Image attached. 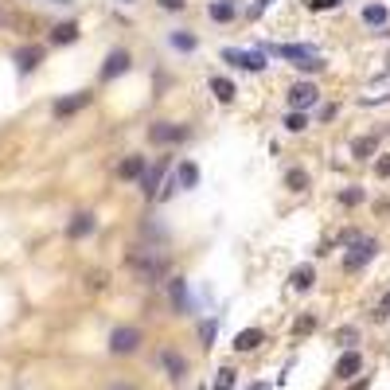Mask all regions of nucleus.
<instances>
[{
    "mask_svg": "<svg viewBox=\"0 0 390 390\" xmlns=\"http://www.w3.org/2000/svg\"><path fill=\"white\" fill-rule=\"evenodd\" d=\"M375 317H378V320H390V289L382 292V297H378V305H375Z\"/></svg>",
    "mask_w": 390,
    "mask_h": 390,
    "instance_id": "nucleus-34",
    "label": "nucleus"
},
{
    "mask_svg": "<svg viewBox=\"0 0 390 390\" xmlns=\"http://www.w3.org/2000/svg\"><path fill=\"white\" fill-rule=\"evenodd\" d=\"M129 266L137 269V277L145 281V285H157V281L168 273V257L157 254V250H148V246H141V250L129 254Z\"/></svg>",
    "mask_w": 390,
    "mask_h": 390,
    "instance_id": "nucleus-2",
    "label": "nucleus"
},
{
    "mask_svg": "<svg viewBox=\"0 0 390 390\" xmlns=\"http://www.w3.org/2000/svg\"><path fill=\"white\" fill-rule=\"evenodd\" d=\"M308 8H312V12H328L332 4H328V0H308Z\"/></svg>",
    "mask_w": 390,
    "mask_h": 390,
    "instance_id": "nucleus-37",
    "label": "nucleus"
},
{
    "mask_svg": "<svg viewBox=\"0 0 390 390\" xmlns=\"http://www.w3.org/2000/svg\"><path fill=\"white\" fill-rule=\"evenodd\" d=\"M340 203H347V207L363 203V187H347V192H340Z\"/></svg>",
    "mask_w": 390,
    "mask_h": 390,
    "instance_id": "nucleus-33",
    "label": "nucleus"
},
{
    "mask_svg": "<svg viewBox=\"0 0 390 390\" xmlns=\"http://www.w3.org/2000/svg\"><path fill=\"white\" fill-rule=\"evenodd\" d=\"M269 55H277V59H285V62H292V67H301V71H324L328 62L320 59V51H312L308 43H273L269 47Z\"/></svg>",
    "mask_w": 390,
    "mask_h": 390,
    "instance_id": "nucleus-1",
    "label": "nucleus"
},
{
    "mask_svg": "<svg viewBox=\"0 0 390 390\" xmlns=\"http://www.w3.org/2000/svg\"><path fill=\"white\" fill-rule=\"evenodd\" d=\"M285 129H289V133H305V129H308V113H292V110H289V117H285Z\"/></svg>",
    "mask_w": 390,
    "mask_h": 390,
    "instance_id": "nucleus-29",
    "label": "nucleus"
},
{
    "mask_svg": "<svg viewBox=\"0 0 390 390\" xmlns=\"http://www.w3.org/2000/svg\"><path fill=\"white\" fill-rule=\"evenodd\" d=\"M122 4H133V0H122Z\"/></svg>",
    "mask_w": 390,
    "mask_h": 390,
    "instance_id": "nucleus-42",
    "label": "nucleus"
},
{
    "mask_svg": "<svg viewBox=\"0 0 390 390\" xmlns=\"http://www.w3.org/2000/svg\"><path fill=\"white\" fill-rule=\"evenodd\" d=\"M375 176L390 180V152H387V157H378V160H375Z\"/></svg>",
    "mask_w": 390,
    "mask_h": 390,
    "instance_id": "nucleus-35",
    "label": "nucleus"
},
{
    "mask_svg": "<svg viewBox=\"0 0 390 390\" xmlns=\"http://www.w3.org/2000/svg\"><path fill=\"white\" fill-rule=\"evenodd\" d=\"M215 332H219V317H211V320H203V324H199V347H203V352H211V347H215Z\"/></svg>",
    "mask_w": 390,
    "mask_h": 390,
    "instance_id": "nucleus-23",
    "label": "nucleus"
},
{
    "mask_svg": "<svg viewBox=\"0 0 390 390\" xmlns=\"http://www.w3.org/2000/svg\"><path fill=\"white\" fill-rule=\"evenodd\" d=\"M359 371H363V355L352 347V352H343L340 359H336V371H332V375L340 378V382H347V378H355Z\"/></svg>",
    "mask_w": 390,
    "mask_h": 390,
    "instance_id": "nucleus-10",
    "label": "nucleus"
},
{
    "mask_svg": "<svg viewBox=\"0 0 390 390\" xmlns=\"http://www.w3.org/2000/svg\"><path fill=\"white\" fill-rule=\"evenodd\" d=\"M234 382H238V371L219 367V371H215V378H211V390H234Z\"/></svg>",
    "mask_w": 390,
    "mask_h": 390,
    "instance_id": "nucleus-26",
    "label": "nucleus"
},
{
    "mask_svg": "<svg viewBox=\"0 0 390 390\" xmlns=\"http://www.w3.org/2000/svg\"><path fill=\"white\" fill-rule=\"evenodd\" d=\"M160 363H164V371H168L172 382H183V375H187V359L176 352H160Z\"/></svg>",
    "mask_w": 390,
    "mask_h": 390,
    "instance_id": "nucleus-17",
    "label": "nucleus"
},
{
    "mask_svg": "<svg viewBox=\"0 0 390 390\" xmlns=\"http://www.w3.org/2000/svg\"><path fill=\"white\" fill-rule=\"evenodd\" d=\"M168 292H172V305H176V312H192V292H187V281L183 277H168Z\"/></svg>",
    "mask_w": 390,
    "mask_h": 390,
    "instance_id": "nucleus-13",
    "label": "nucleus"
},
{
    "mask_svg": "<svg viewBox=\"0 0 390 390\" xmlns=\"http://www.w3.org/2000/svg\"><path fill=\"white\" fill-rule=\"evenodd\" d=\"M94 231H98L94 211H74L71 222H67V234H71V238H86V234H94Z\"/></svg>",
    "mask_w": 390,
    "mask_h": 390,
    "instance_id": "nucleus-9",
    "label": "nucleus"
},
{
    "mask_svg": "<svg viewBox=\"0 0 390 390\" xmlns=\"http://www.w3.org/2000/svg\"><path fill=\"white\" fill-rule=\"evenodd\" d=\"M375 148H378V137L367 133V137H359V141L352 145V152H355L359 160H371V157H375Z\"/></svg>",
    "mask_w": 390,
    "mask_h": 390,
    "instance_id": "nucleus-25",
    "label": "nucleus"
},
{
    "mask_svg": "<svg viewBox=\"0 0 390 390\" xmlns=\"http://www.w3.org/2000/svg\"><path fill=\"white\" fill-rule=\"evenodd\" d=\"M207 16L215 20V24H227V20H234V4H231V0H211Z\"/></svg>",
    "mask_w": 390,
    "mask_h": 390,
    "instance_id": "nucleus-22",
    "label": "nucleus"
},
{
    "mask_svg": "<svg viewBox=\"0 0 390 390\" xmlns=\"http://www.w3.org/2000/svg\"><path fill=\"white\" fill-rule=\"evenodd\" d=\"M129 67H133V55H129L125 47H113L110 55H106V67H102V82H113V78L125 74Z\"/></svg>",
    "mask_w": 390,
    "mask_h": 390,
    "instance_id": "nucleus-8",
    "label": "nucleus"
},
{
    "mask_svg": "<svg viewBox=\"0 0 390 390\" xmlns=\"http://www.w3.org/2000/svg\"><path fill=\"white\" fill-rule=\"evenodd\" d=\"M222 59L231 62V67H238V71H250V74L266 71V55H262V51H242V47H227V51H222Z\"/></svg>",
    "mask_w": 390,
    "mask_h": 390,
    "instance_id": "nucleus-6",
    "label": "nucleus"
},
{
    "mask_svg": "<svg viewBox=\"0 0 390 390\" xmlns=\"http://www.w3.org/2000/svg\"><path fill=\"white\" fill-rule=\"evenodd\" d=\"M199 183V164L195 160H180V168H176V187H195Z\"/></svg>",
    "mask_w": 390,
    "mask_h": 390,
    "instance_id": "nucleus-19",
    "label": "nucleus"
},
{
    "mask_svg": "<svg viewBox=\"0 0 390 390\" xmlns=\"http://www.w3.org/2000/svg\"><path fill=\"white\" fill-rule=\"evenodd\" d=\"M359 340V332L352 328V324H347V328H340L336 332V343H340V347H347V352H352V343Z\"/></svg>",
    "mask_w": 390,
    "mask_h": 390,
    "instance_id": "nucleus-32",
    "label": "nucleus"
},
{
    "mask_svg": "<svg viewBox=\"0 0 390 390\" xmlns=\"http://www.w3.org/2000/svg\"><path fill=\"white\" fill-rule=\"evenodd\" d=\"M285 187H289V192H305L308 187V172L305 168H289L285 172Z\"/></svg>",
    "mask_w": 390,
    "mask_h": 390,
    "instance_id": "nucleus-27",
    "label": "nucleus"
},
{
    "mask_svg": "<svg viewBox=\"0 0 390 390\" xmlns=\"http://www.w3.org/2000/svg\"><path fill=\"white\" fill-rule=\"evenodd\" d=\"M106 390H137V382H125V378H122V382H110Z\"/></svg>",
    "mask_w": 390,
    "mask_h": 390,
    "instance_id": "nucleus-38",
    "label": "nucleus"
},
{
    "mask_svg": "<svg viewBox=\"0 0 390 390\" xmlns=\"http://www.w3.org/2000/svg\"><path fill=\"white\" fill-rule=\"evenodd\" d=\"M12 59H16V71L20 74H32V71H39V62H43V47H20Z\"/></svg>",
    "mask_w": 390,
    "mask_h": 390,
    "instance_id": "nucleus-14",
    "label": "nucleus"
},
{
    "mask_svg": "<svg viewBox=\"0 0 390 390\" xmlns=\"http://www.w3.org/2000/svg\"><path fill=\"white\" fill-rule=\"evenodd\" d=\"M317 324H320V320L312 317V312H305V317H297V324H292V332H297V336H305V332H317Z\"/></svg>",
    "mask_w": 390,
    "mask_h": 390,
    "instance_id": "nucleus-30",
    "label": "nucleus"
},
{
    "mask_svg": "<svg viewBox=\"0 0 390 390\" xmlns=\"http://www.w3.org/2000/svg\"><path fill=\"white\" fill-rule=\"evenodd\" d=\"M160 172H164V164H157V168H145V176H141V192H145V199H157Z\"/></svg>",
    "mask_w": 390,
    "mask_h": 390,
    "instance_id": "nucleus-24",
    "label": "nucleus"
},
{
    "mask_svg": "<svg viewBox=\"0 0 390 390\" xmlns=\"http://www.w3.org/2000/svg\"><path fill=\"white\" fill-rule=\"evenodd\" d=\"M74 39H78V24H74V20H67V24H55L51 27V43H74Z\"/></svg>",
    "mask_w": 390,
    "mask_h": 390,
    "instance_id": "nucleus-21",
    "label": "nucleus"
},
{
    "mask_svg": "<svg viewBox=\"0 0 390 390\" xmlns=\"http://www.w3.org/2000/svg\"><path fill=\"white\" fill-rule=\"evenodd\" d=\"M141 343H145V332L137 328V324H117V328L110 332V352L113 355H137Z\"/></svg>",
    "mask_w": 390,
    "mask_h": 390,
    "instance_id": "nucleus-4",
    "label": "nucleus"
},
{
    "mask_svg": "<svg viewBox=\"0 0 390 390\" xmlns=\"http://www.w3.org/2000/svg\"><path fill=\"white\" fill-rule=\"evenodd\" d=\"M328 4H332V8H336V4H340V0H328Z\"/></svg>",
    "mask_w": 390,
    "mask_h": 390,
    "instance_id": "nucleus-41",
    "label": "nucleus"
},
{
    "mask_svg": "<svg viewBox=\"0 0 390 390\" xmlns=\"http://www.w3.org/2000/svg\"><path fill=\"white\" fill-rule=\"evenodd\" d=\"M160 8H164V12H180L183 4H187V0H157Z\"/></svg>",
    "mask_w": 390,
    "mask_h": 390,
    "instance_id": "nucleus-36",
    "label": "nucleus"
},
{
    "mask_svg": "<svg viewBox=\"0 0 390 390\" xmlns=\"http://www.w3.org/2000/svg\"><path fill=\"white\" fill-rule=\"evenodd\" d=\"M262 340H266V332H262V328H242L238 336H234V352H238V355L257 352V347H262Z\"/></svg>",
    "mask_w": 390,
    "mask_h": 390,
    "instance_id": "nucleus-15",
    "label": "nucleus"
},
{
    "mask_svg": "<svg viewBox=\"0 0 390 390\" xmlns=\"http://www.w3.org/2000/svg\"><path fill=\"white\" fill-rule=\"evenodd\" d=\"M390 12H387V4H367L363 8V24L367 27H387Z\"/></svg>",
    "mask_w": 390,
    "mask_h": 390,
    "instance_id": "nucleus-20",
    "label": "nucleus"
},
{
    "mask_svg": "<svg viewBox=\"0 0 390 390\" xmlns=\"http://www.w3.org/2000/svg\"><path fill=\"white\" fill-rule=\"evenodd\" d=\"M207 90H211L215 102H222V106H231V102H234V82H231V78H222V74H211Z\"/></svg>",
    "mask_w": 390,
    "mask_h": 390,
    "instance_id": "nucleus-16",
    "label": "nucleus"
},
{
    "mask_svg": "<svg viewBox=\"0 0 390 390\" xmlns=\"http://www.w3.org/2000/svg\"><path fill=\"white\" fill-rule=\"evenodd\" d=\"M117 176H122V180H141V176H145V157H125L122 164H117Z\"/></svg>",
    "mask_w": 390,
    "mask_h": 390,
    "instance_id": "nucleus-18",
    "label": "nucleus"
},
{
    "mask_svg": "<svg viewBox=\"0 0 390 390\" xmlns=\"http://www.w3.org/2000/svg\"><path fill=\"white\" fill-rule=\"evenodd\" d=\"M317 102H320L317 82H297V86H289V110H292V113H308Z\"/></svg>",
    "mask_w": 390,
    "mask_h": 390,
    "instance_id": "nucleus-7",
    "label": "nucleus"
},
{
    "mask_svg": "<svg viewBox=\"0 0 390 390\" xmlns=\"http://www.w3.org/2000/svg\"><path fill=\"white\" fill-rule=\"evenodd\" d=\"M51 4H74V0H51Z\"/></svg>",
    "mask_w": 390,
    "mask_h": 390,
    "instance_id": "nucleus-40",
    "label": "nucleus"
},
{
    "mask_svg": "<svg viewBox=\"0 0 390 390\" xmlns=\"http://www.w3.org/2000/svg\"><path fill=\"white\" fill-rule=\"evenodd\" d=\"M250 390H269V382H254V387H250Z\"/></svg>",
    "mask_w": 390,
    "mask_h": 390,
    "instance_id": "nucleus-39",
    "label": "nucleus"
},
{
    "mask_svg": "<svg viewBox=\"0 0 390 390\" xmlns=\"http://www.w3.org/2000/svg\"><path fill=\"white\" fill-rule=\"evenodd\" d=\"M148 141H157V145H180V141H192V129L176 125V122H152L148 125Z\"/></svg>",
    "mask_w": 390,
    "mask_h": 390,
    "instance_id": "nucleus-5",
    "label": "nucleus"
},
{
    "mask_svg": "<svg viewBox=\"0 0 390 390\" xmlns=\"http://www.w3.org/2000/svg\"><path fill=\"white\" fill-rule=\"evenodd\" d=\"M90 98H94L90 90H78L74 98H59V102L51 106V113H55V117H71V113H78L82 106H90Z\"/></svg>",
    "mask_w": 390,
    "mask_h": 390,
    "instance_id": "nucleus-11",
    "label": "nucleus"
},
{
    "mask_svg": "<svg viewBox=\"0 0 390 390\" xmlns=\"http://www.w3.org/2000/svg\"><path fill=\"white\" fill-rule=\"evenodd\" d=\"M289 285H292V292H308V289H312V285H317V269H312V262H301V266H292Z\"/></svg>",
    "mask_w": 390,
    "mask_h": 390,
    "instance_id": "nucleus-12",
    "label": "nucleus"
},
{
    "mask_svg": "<svg viewBox=\"0 0 390 390\" xmlns=\"http://www.w3.org/2000/svg\"><path fill=\"white\" fill-rule=\"evenodd\" d=\"M106 281H110V277H106V269H90V273H86V289H106Z\"/></svg>",
    "mask_w": 390,
    "mask_h": 390,
    "instance_id": "nucleus-31",
    "label": "nucleus"
},
{
    "mask_svg": "<svg viewBox=\"0 0 390 390\" xmlns=\"http://www.w3.org/2000/svg\"><path fill=\"white\" fill-rule=\"evenodd\" d=\"M382 246H378V238H371V234H355V242H347V254H343V269H363L371 257L378 254Z\"/></svg>",
    "mask_w": 390,
    "mask_h": 390,
    "instance_id": "nucleus-3",
    "label": "nucleus"
},
{
    "mask_svg": "<svg viewBox=\"0 0 390 390\" xmlns=\"http://www.w3.org/2000/svg\"><path fill=\"white\" fill-rule=\"evenodd\" d=\"M172 47H176V51H195V47H199V39L187 36V32H172Z\"/></svg>",
    "mask_w": 390,
    "mask_h": 390,
    "instance_id": "nucleus-28",
    "label": "nucleus"
}]
</instances>
